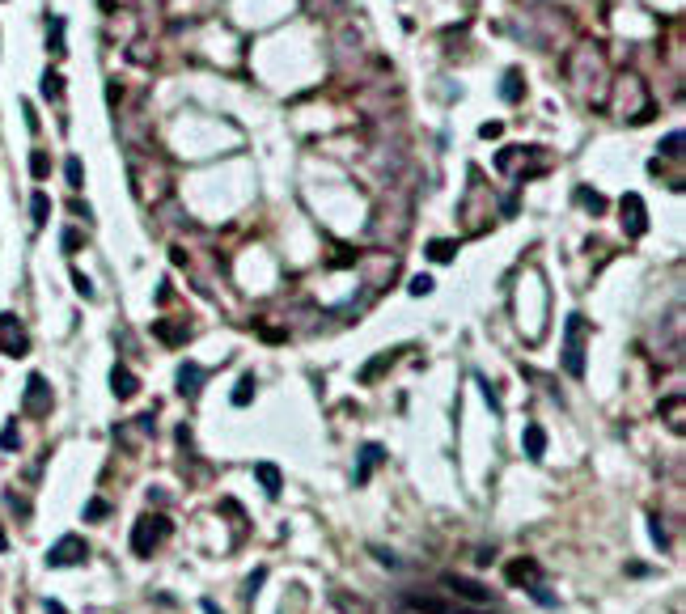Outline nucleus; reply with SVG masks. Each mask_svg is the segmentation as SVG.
<instances>
[{"instance_id": "f257e3e1", "label": "nucleus", "mask_w": 686, "mask_h": 614, "mask_svg": "<svg viewBox=\"0 0 686 614\" xmlns=\"http://www.w3.org/2000/svg\"><path fill=\"white\" fill-rule=\"evenodd\" d=\"M563 368L568 377H584V318L568 314V343H563Z\"/></svg>"}, {"instance_id": "f03ea898", "label": "nucleus", "mask_w": 686, "mask_h": 614, "mask_svg": "<svg viewBox=\"0 0 686 614\" xmlns=\"http://www.w3.org/2000/svg\"><path fill=\"white\" fill-rule=\"evenodd\" d=\"M81 559H89V543L77 538V534H64L60 543L47 551V563H51V568H72V563H81Z\"/></svg>"}, {"instance_id": "7ed1b4c3", "label": "nucleus", "mask_w": 686, "mask_h": 614, "mask_svg": "<svg viewBox=\"0 0 686 614\" xmlns=\"http://www.w3.org/2000/svg\"><path fill=\"white\" fill-rule=\"evenodd\" d=\"M0 348H5L9 356H26L30 343H26V331H21V322L13 314H0Z\"/></svg>"}, {"instance_id": "20e7f679", "label": "nucleus", "mask_w": 686, "mask_h": 614, "mask_svg": "<svg viewBox=\"0 0 686 614\" xmlns=\"http://www.w3.org/2000/svg\"><path fill=\"white\" fill-rule=\"evenodd\" d=\"M623 220H627V233H635V237L648 229V216H644V200H640V195H623Z\"/></svg>"}, {"instance_id": "39448f33", "label": "nucleus", "mask_w": 686, "mask_h": 614, "mask_svg": "<svg viewBox=\"0 0 686 614\" xmlns=\"http://www.w3.org/2000/svg\"><path fill=\"white\" fill-rule=\"evenodd\" d=\"M169 534V521H157V517H140L136 521V555H153V538L149 534Z\"/></svg>"}, {"instance_id": "423d86ee", "label": "nucleus", "mask_w": 686, "mask_h": 614, "mask_svg": "<svg viewBox=\"0 0 686 614\" xmlns=\"http://www.w3.org/2000/svg\"><path fill=\"white\" fill-rule=\"evenodd\" d=\"M445 589H453V593L471 598V602H492V589L479 580H466V576H445Z\"/></svg>"}, {"instance_id": "0eeeda50", "label": "nucleus", "mask_w": 686, "mask_h": 614, "mask_svg": "<svg viewBox=\"0 0 686 614\" xmlns=\"http://www.w3.org/2000/svg\"><path fill=\"white\" fill-rule=\"evenodd\" d=\"M200 381H204V368L200 364H178V394H191V390H200Z\"/></svg>"}, {"instance_id": "6e6552de", "label": "nucleus", "mask_w": 686, "mask_h": 614, "mask_svg": "<svg viewBox=\"0 0 686 614\" xmlns=\"http://www.w3.org/2000/svg\"><path fill=\"white\" fill-rule=\"evenodd\" d=\"M26 386H30V394H26L30 411H34V415H43V411H47V381H43L38 373H30V381H26Z\"/></svg>"}, {"instance_id": "1a4fd4ad", "label": "nucleus", "mask_w": 686, "mask_h": 614, "mask_svg": "<svg viewBox=\"0 0 686 614\" xmlns=\"http://www.w3.org/2000/svg\"><path fill=\"white\" fill-rule=\"evenodd\" d=\"M534 572H538L534 559H512V563H508V580H512V585H530Z\"/></svg>"}, {"instance_id": "9d476101", "label": "nucleus", "mask_w": 686, "mask_h": 614, "mask_svg": "<svg viewBox=\"0 0 686 614\" xmlns=\"http://www.w3.org/2000/svg\"><path fill=\"white\" fill-rule=\"evenodd\" d=\"M525 453H530L534 462H538V458L547 453V432L538 428V424H530V428H525Z\"/></svg>"}, {"instance_id": "9b49d317", "label": "nucleus", "mask_w": 686, "mask_h": 614, "mask_svg": "<svg viewBox=\"0 0 686 614\" xmlns=\"http://www.w3.org/2000/svg\"><path fill=\"white\" fill-rule=\"evenodd\" d=\"M110 390H115V394H136V390H140V381L128 373V368H115V373H110Z\"/></svg>"}, {"instance_id": "f8f14e48", "label": "nucleus", "mask_w": 686, "mask_h": 614, "mask_svg": "<svg viewBox=\"0 0 686 614\" xmlns=\"http://www.w3.org/2000/svg\"><path fill=\"white\" fill-rule=\"evenodd\" d=\"M377 462H381V449H377V445H364V458H360V471H356V479L364 483V479L373 475V466H377Z\"/></svg>"}, {"instance_id": "ddd939ff", "label": "nucleus", "mask_w": 686, "mask_h": 614, "mask_svg": "<svg viewBox=\"0 0 686 614\" xmlns=\"http://www.w3.org/2000/svg\"><path fill=\"white\" fill-rule=\"evenodd\" d=\"M500 97H504V102H517V97H521V72H504Z\"/></svg>"}, {"instance_id": "4468645a", "label": "nucleus", "mask_w": 686, "mask_h": 614, "mask_svg": "<svg viewBox=\"0 0 686 614\" xmlns=\"http://www.w3.org/2000/svg\"><path fill=\"white\" fill-rule=\"evenodd\" d=\"M576 200H580L584 208H589V212H598V216L606 212V200H602L598 191H589V187H576Z\"/></svg>"}, {"instance_id": "2eb2a0df", "label": "nucleus", "mask_w": 686, "mask_h": 614, "mask_svg": "<svg viewBox=\"0 0 686 614\" xmlns=\"http://www.w3.org/2000/svg\"><path fill=\"white\" fill-rule=\"evenodd\" d=\"M259 479H263V487H267V496H276V491H280V471H276L272 462L259 466Z\"/></svg>"}, {"instance_id": "dca6fc26", "label": "nucleus", "mask_w": 686, "mask_h": 614, "mask_svg": "<svg viewBox=\"0 0 686 614\" xmlns=\"http://www.w3.org/2000/svg\"><path fill=\"white\" fill-rule=\"evenodd\" d=\"M250 399H255V377L246 373V377H241V381L233 386V403H237V407H246Z\"/></svg>"}, {"instance_id": "f3484780", "label": "nucleus", "mask_w": 686, "mask_h": 614, "mask_svg": "<svg viewBox=\"0 0 686 614\" xmlns=\"http://www.w3.org/2000/svg\"><path fill=\"white\" fill-rule=\"evenodd\" d=\"M64 174H68V187H81V182H85V169H81V157H68V161H64Z\"/></svg>"}, {"instance_id": "a211bd4d", "label": "nucleus", "mask_w": 686, "mask_h": 614, "mask_svg": "<svg viewBox=\"0 0 686 614\" xmlns=\"http://www.w3.org/2000/svg\"><path fill=\"white\" fill-rule=\"evenodd\" d=\"M428 259L449 263V259H453V241H432V246H428Z\"/></svg>"}, {"instance_id": "6ab92c4d", "label": "nucleus", "mask_w": 686, "mask_h": 614, "mask_svg": "<svg viewBox=\"0 0 686 614\" xmlns=\"http://www.w3.org/2000/svg\"><path fill=\"white\" fill-rule=\"evenodd\" d=\"M30 208H34V225H43V220H47V212H51V204H47V195H43V191H38L34 200H30Z\"/></svg>"}, {"instance_id": "aec40b11", "label": "nucleus", "mask_w": 686, "mask_h": 614, "mask_svg": "<svg viewBox=\"0 0 686 614\" xmlns=\"http://www.w3.org/2000/svg\"><path fill=\"white\" fill-rule=\"evenodd\" d=\"M670 424H674V432H678V436L686 432V424H682V399H670Z\"/></svg>"}, {"instance_id": "412c9836", "label": "nucleus", "mask_w": 686, "mask_h": 614, "mask_svg": "<svg viewBox=\"0 0 686 614\" xmlns=\"http://www.w3.org/2000/svg\"><path fill=\"white\" fill-rule=\"evenodd\" d=\"M30 169H34V178H47V174H51V161H47V153H34V157H30Z\"/></svg>"}, {"instance_id": "4be33fe9", "label": "nucleus", "mask_w": 686, "mask_h": 614, "mask_svg": "<svg viewBox=\"0 0 686 614\" xmlns=\"http://www.w3.org/2000/svg\"><path fill=\"white\" fill-rule=\"evenodd\" d=\"M153 331H157V335H161L165 343H182V339H187V335H182L178 327H169V322H161V327H153Z\"/></svg>"}, {"instance_id": "5701e85b", "label": "nucleus", "mask_w": 686, "mask_h": 614, "mask_svg": "<svg viewBox=\"0 0 686 614\" xmlns=\"http://www.w3.org/2000/svg\"><path fill=\"white\" fill-rule=\"evenodd\" d=\"M661 153L678 157V153H682V132H670V140H661Z\"/></svg>"}, {"instance_id": "b1692460", "label": "nucleus", "mask_w": 686, "mask_h": 614, "mask_svg": "<svg viewBox=\"0 0 686 614\" xmlns=\"http://www.w3.org/2000/svg\"><path fill=\"white\" fill-rule=\"evenodd\" d=\"M106 512H110V508H106V500H93V504L85 508V521H102Z\"/></svg>"}, {"instance_id": "393cba45", "label": "nucleus", "mask_w": 686, "mask_h": 614, "mask_svg": "<svg viewBox=\"0 0 686 614\" xmlns=\"http://www.w3.org/2000/svg\"><path fill=\"white\" fill-rule=\"evenodd\" d=\"M648 530H652V543H657L661 551H665V547H670V538H665V530H661V521H657V517H648Z\"/></svg>"}, {"instance_id": "a878e982", "label": "nucleus", "mask_w": 686, "mask_h": 614, "mask_svg": "<svg viewBox=\"0 0 686 614\" xmlns=\"http://www.w3.org/2000/svg\"><path fill=\"white\" fill-rule=\"evenodd\" d=\"M60 89H64V81L56 77V72H47V77H43V93H47V97H56Z\"/></svg>"}, {"instance_id": "bb28decb", "label": "nucleus", "mask_w": 686, "mask_h": 614, "mask_svg": "<svg viewBox=\"0 0 686 614\" xmlns=\"http://www.w3.org/2000/svg\"><path fill=\"white\" fill-rule=\"evenodd\" d=\"M424 292H432V280L428 276H415L411 280V297H424Z\"/></svg>"}, {"instance_id": "cd10ccee", "label": "nucleus", "mask_w": 686, "mask_h": 614, "mask_svg": "<svg viewBox=\"0 0 686 614\" xmlns=\"http://www.w3.org/2000/svg\"><path fill=\"white\" fill-rule=\"evenodd\" d=\"M72 284H77V292H81V297H93V284H89V276L72 272Z\"/></svg>"}, {"instance_id": "c85d7f7f", "label": "nucleus", "mask_w": 686, "mask_h": 614, "mask_svg": "<svg viewBox=\"0 0 686 614\" xmlns=\"http://www.w3.org/2000/svg\"><path fill=\"white\" fill-rule=\"evenodd\" d=\"M64 250H68V255H72V250H81V233H77V229H68V233H64Z\"/></svg>"}, {"instance_id": "c756f323", "label": "nucleus", "mask_w": 686, "mask_h": 614, "mask_svg": "<svg viewBox=\"0 0 686 614\" xmlns=\"http://www.w3.org/2000/svg\"><path fill=\"white\" fill-rule=\"evenodd\" d=\"M0 445H5V449H17V432H13V428H5V436H0Z\"/></svg>"}, {"instance_id": "7c9ffc66", "label": "nucleus", "mask_w": 686, "mask_h": 614, "mask_svg": "<svg viewBox=\"0 0 686 614\" xmlns=\"http://www.w3.org/2000/svg\"><path fill=\"white\" fill-rule=\"evenodd\" d=\"M5 547H9V543H5V534H0V551H5Z\"/></svg>"}]
</instances>
